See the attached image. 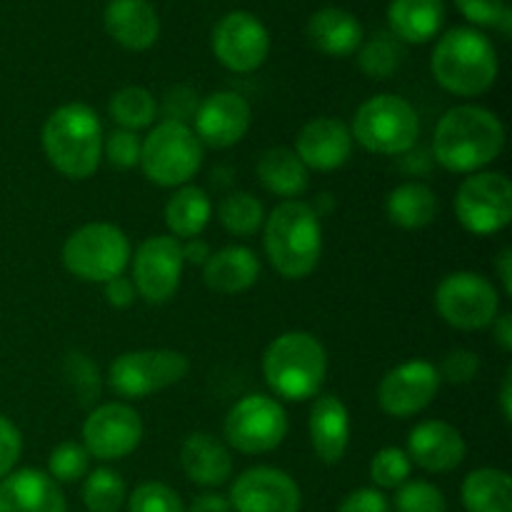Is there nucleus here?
I'll list each match as a JSON object with an SVG mask.
<instances>
[{
	"mask_svg": "<svg viewBox=\"0 0 512 512\" xmlns=\"http://www.w3.org/2000/svg\"><path fill=\"white\" fill-rule=\"evenodd\" d=\"M503 148V120L483 105H455L435 125L433 158L450 173H480L500 158Z\"/></svg>",
	"mask_w": 512,
	"mask_h": 512,
	"instance_id": "nucleus-1",
	"label": "nucleus"
},
{
	"mask_svg": "<svg viewBox=\"0 0 512 512\" xmlns=\"http://www.w3.org/2000/svg\"><path fill=\"white\" fill-rule=\"evenodd\" d=\"M435 83L458 98L488 93L500 73V58L493 40L473 25L445 30L430 55Z\"/></svg>",
	"mask_w": 512,
	"mask_h": 512,
	"instance_id": "nucleus-2",
	"label": "nucleus"
},
{
	"mask_svg": "<svg viewBox=\"0 0 512 512\" xmlns=\"http://www.w3.org/2000/svg\"><path fill=\"white\" fill-rule=\"evenodd\" d=\"M265 258L285 280H303L318 268L323 255V225L313 205L283 200L263 223Z\"/></svg>",
	"mask_w": 512,
	"mask_h": 512,
	"instance_id": "nucleus-3",
	"label": "nucleus"
},
{
	"mask_svg": "<svg viewBox=\"0 0 512 512\" xmlns=\"http://www.w3.org/2000/svg\"><path fill=\"white\" fill-rule=\"evenodd\" d=\"M103 125L85 103H65L48 115L40 133L48 163L63 178L88 180L103 160Z\"/></svg>",
	"mask_w": 512,
	"mask_h": 512,
	"instance_id": "nucleus-4",
	"label": "nucleus"
},
{
	"mask_svg": "<svg viewBox=\"0 0 512 512\" xmlns=\"http://www.w3.org/2000/svg\"><path fill=\"white\" fill-rule=\"evenodd\" d=\"M328 375L325 345L305 330H288L265 348L263 378L275 398L303 403L320 395Z\"/></svg>",
	"mask_w": 512,
	"mask_h": 512,
	"instance_id": "nucleus-5",
	"label": "nucleus"
},
{
	"mask_svg": "<svg viewBox=\"0 0 512 512\" xmlns=\"http://www.w3.org/2000/svg\"><path fill=\"white\" fill-rule=\"evenodd\" d=\"M205 148L193 128L175 120H160L140 145V168L153 185L180 188L198 175Z\"/></svg>",
	"mask_w": 512,
	"mask_h": 512,
	"instance_id": "nucleus-6",
	"label": "nucleus"
},
{
	"mask_svg": "<svg viewBox=\"0 0 512 512\" xmlns=\"http://www.w3.org/2000/svg\"><path fill=\"white\" fill-rule=\"evenodd\" d=\"M350 135L368 153L405 155L420 138L418 110L400 95H373L355 113Z\"/></svg>",
	"mask_w": 512,
	"mask_h": 512,
	"instance_id": "nucleus-7",
	"label": "nucleus"
},
{
	"mask_svg": "<svg viewBox=\"0 0 512 512\" xmlns=\"http://www.w3.org/2000/svg\"><path fill=\"white\" fill-rule=\"evenodd\" d=\"M130 255V240L118 225L88 223L68 235L60 258L73 278L105 285L125 273Z\"/></svg>",
	"mask_w": 512,
	"mask_h": 512,
	"instance_id": "nucleus-8",
	"label": "nucleus"
},
{
	"mask_svg": "<svg viewBox=\"0 0 512 512\" xmlns=\"http://www.w3.org/2000/svg\"><path fill=\"white\" fill-rule=\"evenodd\" d=\"M190 373V360L178 350H130L108 368V388L123 400H143L178 385Z\"/></svg>",
	"mask_w": 512,
	"mask_h": 512,
	"instance_id": "nucleus-9",
	"label": "nucleus"
},
{
	"mask_svg": "<svg viewBox=\"0 0 512 512\" xmlns=\"http://www.w3.org/2000/svg\"><path fill=\"white\" fill-rule=\"evenodd\" d=\"M288 413L273 395H245L225 415L223 433L233 450L243 455H265L280 448L288 435Z\"/></svg>",
	"mask_w": 512,
	"mask_h": 512,
	"instance_id": "nucleus-10",
	"label": "nucleus"
},
{
	"mask_svg": "<svg viewBox=\"0 0 512 512\" xmlns=\"http://www.w3.org/2000/svg\"><path fill=\"white\" fill-rule=\"evenodd\" d=\"M440 318L455 330H485L500 315V293L493 280L473 270H458L440 280L435 290Z\"/></svg>",
	"mask_w": 512,
	"mask_h": 512,
	"instance_id": "nucleus-11",
	"label": "nucleus"
},
{
	"mask_svg": "<svg viewBox=\"0 0 512 512\" xmlns=\"http://www.w3.org/2000/svg\"><path fill=\"white\" fill-rule=\"evenodd\" d=\"M455 218L468 233L495 235L512 220V183L500 170L468 175L455 193Z\"/></svg>",
	"mask_w": 512,
	"mask_h": 512,
	"instance_id": "nucleus-12",
	"label": "nucleus"
},
{
	"mask_svg": "<svg viewBox=\"0 0 512 512\" xmlns=\"http://www.w3.org/2000/svg\"><path fill=\"white\" fill-rule=\"evenodd\" d=\"M183 243L173 235H153L133 255L135 293L150 305H165L175 298L183 280Z\"/></svg>",
	"mask_w": 512,
	"mask_h": 512,
	"instance_id": "nucleus-13",
	"label": "nucleus"
},
{
	"mask_svg": "<svg viewBox=\"0 0 512 512\" xmlns=\"http://www.w3.org/2000/svg\"><path fill=\"white\" fill-rule=\"evenodd\" d=\"M210 48L218 63L230 73H253L268 60L270 33L258 15L248 10H233L215 23Z\"/></svg>",
	"mask_w": 512,
	"mask_h": 512,
	"instance_id": "nucleus-14",
	"label": "nucleus"
},
{
	"mask_svg": "<svg viewBox=\"0 0 512 512\" xmlns=\"http://www.w3.org/2000/svg\"><path fill=\"white\" fill-rule=\"evenodd\" d=\"M143 440V420L128 403H103L83 423V448L100 463H115L135 453Z\"/></svg>",
	"mask_w": 512,
	"mask_h": 512,
	"instance_id": "nucleus-15",
	"label": "nucleus"
},
{
	"mask_svg": "<svg viewBox=\"0 0 512 512\" xmlns=\"http://www.w3.org/2000/svg\"><path fill=\"white\" fill-rule=\"evenodd\" d=\"M440 390L438 365L428 360H408L383 375L378 385V405L390 418H413L423 413Z\"/></svg>",
	"mask_w": 512,
	"mask_h": 512,
	"instance_id": "nucleus-16",
	"label": "nucleus"
},
{
	"mask_svg": "<svg viewBox=\"0 0 512 512\" xmlns=\"http://www.w3.org/2000/svg\"><path fill=\"white\" fill-rule=\"evenodd\" d=\"M233 512H300L303 495L285 470L255 465L240 473L230 488Z\"/></svg>",
	"mask_w": 512,
	"mask_h": 512,
	"instance_id": "nucleus-17",
	"label": "nucleus"
},
{
	"mask_svg": "<svg viewBox=\"0 0 512 512\" xmlns=\"http://www.w3.org/2000/svg\"><path fill=\"white\" fill-rule=\"evenodd\" d=\"M253 110L240 93L218 90L198 103L193 115V133L203 143V148L225 150L238 145L248 135Z\"/></svg>",
	"mask_w": 512,
	"mask_h": 512,
	"instance_id": "nucleus-18",
	"label": "nucleus"
},
{
	"mask_svg": "<svg viewBox=\"0 0 512 512\" xmlns=\"http://www.w3.org/2000/svg\"><path fill=\"white\" fill-rule=\"evenodd\" d=\"M408 453L410 463L418 465L425 473H453L460 468L468 455V443L463 433L453 428L445 420H423L415 425L408 435Z\"/></svg>",
	"mask_w": 512,
	"mask_h": 512,
	"instance_id": "nucleus-19",
	"label": "nucleus"
},
{
	"mask_svg": "<svg viewBox=\"0 0 512 512\" xmlns=\"http://www.w3.org/2000/svg\"><path fill=\"white\" fill-rule=\"evenodd\" d=\"M295 155L303 160L308 170H330L343 168L353 155V135L340 118L320 115L308 120L295 138Z\"/></svg>",
	"mask_w": 512,
	"mask_h": 512,
	"instance_id": "nucleus-20",
	"label": "nucleus"
},
{
	"mask_svg": "<svg viewBox=\"0 0 512 512\" xmlns=\"http://www.w3.org/2000/svg\"><path fill=\"white\" fill-rule=\"evenodd\" d=\"M103 25L120 48L133 53L153 48L160 38V15L150 0H108Z\"/></svg>",
	"mask_w": 512,
	"mask_h": 512,
	"instance_id": "nucleus-21",
	"label": "nucleus"
},
{
	"mask_svg": "<svg viewBox=\"0 0 512 512\" xmlns=\"http://www.w3.org/2000/svg\"><path fill=\"white\" fill-rule=\"evenodd\" d=\"M0 512H68V503L45 470L23 468L0 480Z\"/></svg>",
	"mask_w": 512,
	"mask_h": 512,
	"instance_id": "nucleus-22",
	"label": "nucleus"
},
{
	"mask_svg": "<svg viewBox=\"0 0 512 512\" xmlns=\"http://www.w3.org/2000/svg\"><path fill=\"white\" fill-rule=\"evenodd\" d=\"M308 433L320 463L338 465L345 458L350 445V413L338 395H315L308 415Z\"/></svg>",
	"mask_w": 512,
	"mask_h": 512,
	"instance_id": "nucleus-23",
	"label": "nucleus"
},
{
	"mask_svg": "<svg viewBox=\"0 0 512 512\" xmlns=\"http://www.w3.org/2000/svg\"><path fill=\"white\" fill-rule=\"evenodd\" d=\"M308 40L318 53L330 58H348L363 45L365 30L358 15L338 5H325L310 15Z\"/></svg>",
	"mask_w": 512,
	"mask_h": 512,
	"instance_id": "nucleus-24",
	"label": "nucleus"
},
{
	"mask_svg": "<svg viewBox=\"0 0 512 512\" xmlns=\"http://www.w3.org/2000/svg\"><path fill=\"white\" fill-rule=\"evenodd\" d=\"M180 468L190 483L200 488H220L233 475V455L228 445L208 433H193L180 445Z\"/></svg>",
	"mask_w": 512,
	"mask_h": 512,
	"instance_id": "nucleus-25",
	"label": "nucleus"
},
{
	"mask_svg": "<svg viewBox=\"0 0 512 512\" xmlns=\"http://www.w3.org/2000/svg\"><path fill=\"white\" fill-rule=\"evenodd\" d=\"M260 278V258L248 245H228L203 265L205 288L220 295H238L253 288Z\"/></svg>",
	"mask_w": 512,
	"mask_h": 512,
	"instance_id": "nucleus-26",
	"label": "nucleus"
},
{
	"mask_svg": "<svg viewBox=\"0 0 512 512\" xmlns=\"http://www.w3.org/2000/svg\"><path fill=\"white\" fill-rule=\"evenodd\" d=\"M445 25L443 0H390L388 28L408 45H425L438 38Z\"/></svg>",
	"mask_w": 512,
	"mask_h": 512,
	"instance_id": "nucleus-27",
	"label": "nucleus"
},
{
	"mask_svg": "<svg viewBox=\"0 0 512 512\" xmlns=\"http://www.w3.org/2000/svg\"><path fill=\"white\" fill-rule=\"evenodd\" d=\"M258 173L260 185L268 193L278 195V198L295 200L308 190L310 185V170L305 168L303 160L295 155L290 148H270L258 158Z\"/></svg>",
	"mask_w": 512,
	"mask_h": 512,
	"instance_id": "nucleus-28",
	"label": "nucleus"
},
{
	"mask_svg": "<svg viewBox=\"0 0 512 512\" xmlns=\"http://www.w3.org/2000/svg\"><path fill=\"white\" fill-rule=\"evenodd\" d=\"M440 213V200L435 190L425 183L398 185L385 198V215L393 225L403 230H420L428 228Z\"/></svg>",
	"mask_w": 512,
	"mask_h": 512,
	"instance_id": "nucleus-29",
	"label": "nucleus"
},
{
	"mask_svg": "<svg viewBox=\"0 0 512 512\" xmlns=\"http://www.w3.org/2000/svg\"><path fill=\"white\" fill-rule=\"evenodd\" d=\"M210 215H213V203H210L208 193L193 183L180 185L165 203V225L180 243L200 238V233L208 228Z\"/></svg>",
	"mask_w": 512,
	"mask_h": 512,
	"instance_id": "nucleus-30",
	"label": "nucleus"
},
{
	"mask_svg": "<svg viewBox=\"0 0 512 512\" xmlns=\"http://www.w3.org/2000/svg\"><path fill=\"white\" fill-rule=\"evenodd\" d=\"M460 498L468 512H512V480L500 468H478L465 475Z\"/></svg>",
	"mask_w": 512,
	"mask_h": 512,
	"instance_id": "nucleus-31",
	"label": "nucleus"
},
{
	"mask_svg": "<svg viewBox=\"0 0 512 512\" xmlns=\"http://www.w3.org/2000/svg\"><path fill=\"white\" fill-rule=\"evenodd\" d=\"M108 113L118 123V128L138 133V130L150 128L155 123L158 100L143 85H128V88H120L118 93H113L108 103Z\"/></svg>",
	"mask_w": 512,
	"mask_h": 512,
	"instance_id": "nucleus-32",
	"label": "nucleus"
},
{
	"mask_svg": "<svg viewBox=\"0 0 512 512\" xmlns=\"http://www.w3.org/2000/svg\"><path fill=\"white\" fill-rule=\"evenodd\" d=\"M218 220L225 233L235 235V238H250L263 228L265 208L253 193L238 190V193H230L220 200Z\"/></svg>",
	"mask_w": 512,
	"mask_h": 512,
	"instance_id": "nucleus-33",
	"label": "nucleus"
},
{
	"mask_svg": "<svg viewBox=\"0 0 512 512\" xmlns=\"http://www.w3.org/2000/svg\"><path fill=\"white\" fill-rule=\"evenodd\" d=\"M403 58V43L390 33L373 35V38L363 40V45L358 48L360 70L373 80H388L390 75L398 73Z\"/></svg>",
	"mask_w": 512,
	"mask_h": 512,
	"instance_id": "nucleus-34",
	"label": "nucleus"
},
{
	"mask_svg": "<svg viewBox=\"0 0 512 512\" xmlns=\"http://www.w3.org/2000/svg\"><path fill=\"white\" fill-rule=\"evenodd\" d=\"M128 500V488L120 473L110 468H95L85 475L83 505L88 512H120Z\"/></svg>",
	"mask_w": 512,
	"mask_h": 512,
	"instance_id": "nucleus-35",
	"label": "nucleus"
},
{
	"mask_svg": "<svg viewBox=\"0 0 512 512\" xmlns=\"http://www.w3.org/2000/svg\"><path fill=\"white\" fill-rule=\"evenodd\" d=\"M413 473L408 453L403 448H383L370 460V480L378 490H398L400 485L408 483Z\"/></svg>",
	"mask_w": 512,
	"mask_h": 512,
	"instance_id": "nucleus-36",
	"label": "nucleus"
},
{
	"mask_svg": "<svg viewBox=\"0 0 512 512\" xmlns=\"http://www.w3.org/2000/svg\"><path fill=\"white\" fill-rule=\"evenodd\" d=\"M390 508L395 512H448V500L438 485L428 480H408L398 488Z\"/></svg>",
	"mask_w": 512,
	"mask_h": 512,
	"instance_id": "nucleus-37",
	"label": "nucleus"
},
{
	"mask_svg": "<svg viewBox=\"0 0 512 512\" xmlns=\"http://www.w3.org/2000/svg\"><path fill=\"white\" fill-rule=\"evenodd\" d=\"M90 473V455L80 443H60L48 458V475L55 483H78Z\"/></svg>",
	"mask_w": 512,
	"mask_h": 512,
	"instance_id": "nucleus-38",
	"label": "nucleus"
},
{
	"mask_svg": "<svg viewBox=\"0 0 512 512\" xmlns=\"http://www.w3.org/2000/svg\"><path fill=\"white\" fill-rule=\"evenodd\" d=\"M128 512H185L183 500L170 485L165 483H140L128 495Z\"/></svg>",
	"mask_w": 512,
	"mask_h": 512,
	"instance_id": "nucleus-39",
	"label": "nucleus"
},
{
	"mask_svg": "<svg viewBox=\"0 0 512 512\" xmlns=\"http://www.w3.org/2000/svg\"><path fill=\"white\" fill-rule=\"evenodd\" d=\"M63 373L65 378H68L70 388H73L75 395H78L80 403L90 405L100 398L103 380H100L98 368H95V363H90L88 355L70 353L68 358H65Z\"/></svg>",
	"mask_w": 512,
	"mask_h": 512,
	"instance_id": "nucleus-40",
	"label": "nucleus"
},
{
	"mask_svg": "<svg viewBox=\"0 0 512 512\" xmlns=\"http://www.w3.org/2000/svg\"><path fill=\"white\" fill-rule=\"evenodd\" d=\"M140 145H143V140L138 138V133L118 128L103 138V158L113 168L130 170L140 163Z\"/></svg>",
	"mask_w": 512,
	"mask_h": 512,
	"instance_id": "nucleus-41",
	"label": "nucleus"
},
{
	"mask_svg": "<svg viewBox=\"0 0 512 512\" xmlns=\"http://www.w3.org/2000/svg\"><path fill=\"white\" fill-rule=\"evenodd\" d=\"M480 373V358L478 353L473 350H453V353L445 355L443 365L438 368L440 383H450V385H465L470 380L478 378Z\"/></svg>",
	"mask_w": 512,
	"mask_h": 512,
	"instance_id": "nucleus-42",
	"label": "nucleus"
},
{
	"mask_svg": "<svg viewBox=\"0 0 512 512\" xmlns=\"http://www.w3.org/2000/svg\"><path fill=\"white\" fill-rule=\"evenodd\" d=\"M455 8L460 10L465 20L473 28H495L500 15L510 8L505 0H455Z\"/></svg>",
	"mask_w": 512,
	"mask_h": 512,
	"instance_id": "nucleus-43",
	"label": "nucleus"
},
{
	"mask_svg": "<svg viewBox=\"0 0 512 512\" xmlns=\"http://www.w3.org/2000/svg\"><path fill=\"white\" fill-rule=\"evenodd\" d=\"M20 453H23V435L15 428L13 420L0 415V480L13 473Z\"/></svg>",
	"mask_w": 512,
	"mask_h": 512,
	"instance_id": "nucleus-44",
	"label": "nucleus"
},
{
	"mask_svg": "<svg viewBox=\"0 0 512 512\" xmlns=\"http://www.w3.org/2000/svg\"><path fill=\"white\" fill-rule=\"evenodd\" d=\"M195 110H198V98L190 88L185 85H175L173 90H168L163 98V115L165 120H175V123L188 125L193 120Z\"/></svg>",
	"mask_w": 512,
	"mask_h": 512,
	"instance_id": "nucleus-45",
	"label": "nucleus"
},
{
	"mask_svg": "<svg viewBox=\"0 0 512 512\" xmlns=\"http://www.w3.org/2000/svg\"><path fill=\"white\" fill-rule=\"evenodd\" d=\"M338 512H393V508H390V500L385 498L383 490L360 488L345 495Z\"/></svg>",
	"mask_w": 512,
	"mask_h": 512,
	"instance_id": "nucleus-46",
	"label": "nucleus"
},
{
	"mask_svg": "<svg viewBox=\"0 0 512 512\" xmlns=\"http://www.w3.org/2000/svg\"><path fill=\"white\" fill-rule=\"evenodd\" d=\"M135 298H138V293H135L133 280L125 278V275H118V278L105 283V300H108L110 308L128 310L135 303Z\"/></svg>",
	"mask_w": 512,
	"mask_h": 512,
	"instance_id": "nucleus-47",
	"label": "nucleus"
},
{
	"mask_svg": "<svg viewBox=\"0 0 512 512\" xmlns=\"http://www.w3.org/2000/svg\"><path fill=\"white\" fill-rule=\"evenodd\" d=\"M185 512H233L230 500L220 493H200Z\"/></svg>",
	"mask_w": 512,
	"mask_h": 512,
	"instance_id": "nucleus-48",
	"label": "nucleus"
},
{
	"mask_svg": "<svg viewBox=\"0 0 512 512\" xmlns=\"http://www.w3.org/2000/svg\"><path fill=\"white\" fill-rule=\"evenodd\" d=\"M210 255H213V250H210V245L205 243V240L190 238V240H185V243H183V258H185V263L200 265V268H203V265L208 263Z\"/></svg>",
	"mask_w": 512,
	"mask_h": 512,
	"instance_id": "nucleus-49",
	"label": "nucleus"
},
{
	"mask_svg": "<svg viewBox=\"0 0 512 512\" xmlns=\"http://www.w3.org/2000/svg\"><path fill=\"white\" fill-rule=\"evenodd\" d=\"M490 328H493V338L500 345V350L503 353H512V315L500 313Z\"/></svg>",
	"mask_w": 512,
	"mask_h": 512,
	"instance_id": "nucleus-50",
	"label": "nucleus"
},
{
	"mask_svg": "<svg viewBox=\"0 0 512 512\" xmlns=\"http://www.w3.org/2000/svg\"><path fill=\"white\" fill-rule=\"evenodd\" d=\"M495 270H498V278L503 283V293L512 295V250L503 248L500 250L498 260H495Z\"/></svg>",
	"mask_w": 512,
	"mask_h": 512,
	"instance_id": "nucleus-51",
	"label": "nucleus"
},
{
	"mask_svg": "<svg viewBox=\"0 0 512 512\" xmlns=\"http://www.w3.org/2000/svg\"><path fill=\"white\" fill-rule=\"evenodd\" d=\"M500 413H503L505 423L512 420V370L508 368L503 380V388H500Z\"/></svg>",
	"mask_w": 512,
	"mask_h": 512,
	"instance_id": "nucleus-52",
	"label": "nucleus"
},
{
	"mask_svg": "<svg viewBox=\"0 0 512 512\" xmlns=\"http://www.w3.org/2000/svg\"><path fill=\"white\" fill-rule=\"evenodd\" d=\"M495 28H498L500 33L505 35V38H510V35H512V10L510 8L505 10L503 15H500V20H498V25H495Z\"/></svg>",
	"mask_w": 512,
	"mask_h": 512,
	"instance_id": "nucleus-53",
	"label": "nucleus"
}]
</instances>
